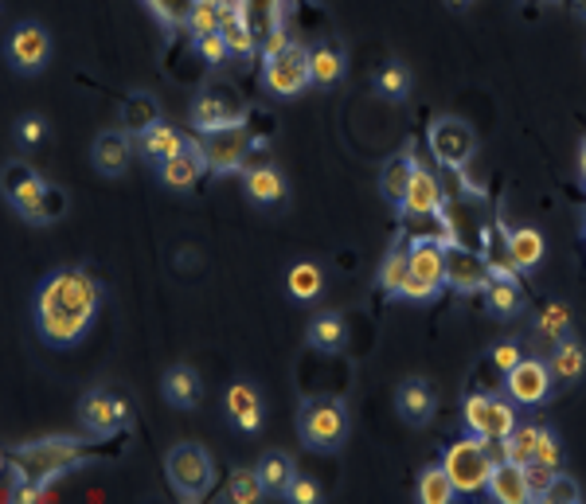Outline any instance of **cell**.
<instances>
[{"instance_id": "cell-1", "label": "cell", "mask_w": 586, "mask_h": 504, "mask_svg": "<svg viewBox=\"0 0 586 504\" xmlns=\"http://www.w3.org/2000/svg\"><path fill=\"white\" fill-rule=\"evenodd\" d=\"M103 281L83 266H59L36 286L32 298V325L47 348H71L91 333L103 309Z\"/></svg>"}, {"instance_id": "cell-2", "label": "cell", "mask_w": 586, "mask_h": 504, "mask_svg": "<svg viewBox=\"0 0 586 504\" xmlns=\"http://www.w3.org/2000/svg\"><path fill=\"white\" fill-rule=\"evenodd\" d=\"M83 461V439L59 434V439H39L28 446H12L4 458V501H16V489L24 481H51L71 473Z\"/></svg>"}, {"instance_id": "cell-3", "label": "cell", "mask_w": 586, "mask_h": 504, "mask_svg": "<svg viewBox=\"0 0 586 504\" xmlns=\"http://www.w3.org/2000/svg\"><path fill=\"white\" fill-rule=\"evenodd\" d=\"M352 434V419H348L345 399H306L298 407V439L313 454H340Z\"/></svg>"}, {"instance_id": "cell-4", "label": "cell", "mask_w": 586, "mask_h": 504, "mask_svg": "<svg viewBox=\"0 0 586 504\" xmlns=\"http://www.w3.org/2000/svg\"><path fill=\"white\" fill-rule=\"evenodd\" d=\"M165 477L168 489L180 496V501H204L215 485V469L212 454H207L200 442H177V446L165 454Z\"/></svg>"}, {"instance_id": "cell-5", "label": "cell", "mask_w": 586, "mask_h": 504, "mask_svg": "<svg viewBox=\"0 0 586 504\" xmlns=\"http://www.w3.org/2000/svg\"><path fill=\"white\" fill-rule=\"evenodd\" d=\"M462 430L481 442H501L516 430V407L504 395L474 392L462 403Z\"/></svg>"}, {"instance_id": "cell-6", "label": "cell", "mask_w": 586, "mask_h": 504, "mask_svg": "<svg viewBox=\"0 0 586 504\" xmlns=\"http://www.w3.org/2000/svg\"><path fill=\"white\" fill-rule=\"evenodd\" d=\"M262 83L274 98H298L306 86H313V67H309V47L289 44L274 56H262Z\"/></svg>"}, {"instance_id": "cell-7", "label": "cell", "mask_w": 586, "mask_h": 504, "mask_svg": "<svg viewBox=\"0 0 586 504\" xmlns=\"http://www.w3.org/2000/svg\"><path fill=\"white\" fill-rule=\"evenodd\" d=\"M4 59L16 75L32 79L44 75L47 63H51V32L39 24V20H20L12 24L9 39H4Z\"/></svg>"}, {"instance_id": "cell-8", "label": "cell", "mask_w": 586, "mask_h": 504, "mask_svg": "<svg viewBox=\"0 0 586 504\" xmlns=\"http://www.w3.org/2000/svg\"><path fill=\"white\" fill-rule=\"evenodd\" d=\"M410 281L403 290V301H430L446 286V243L438 239H415L407 251Z\"/></svg>"}, {"instance_id": "cell-9", "label": "cell", "mask_w": 586, "mask_h": 504, "mask_svg": "<svg viewBox=\"0 0 586 504\" xmlns=\"http://www.w3.org/2000/svg\"><path fill=\"white\" fill-rule=\"evenodd\" d=\"M442 466H446L450 481H454L457 493H462V496L481 493L485 481H489V469H493V458H489V442L466 434V439L454 442V446L446 449Z\"/></svg>"}, {"instance_id": "cell-10", "label": "cell", "mask_w": 586, "mask_h": 504, "mask_svg": "<svg viewBox=\"0 0 586 504\" xmlns=\"http://www.w3.org/2000/svg\"><path fill=\"white\" fill-rule=\"evenodd\" d=\"M242 98L235 94V86L227 83H212L204 91L195 94L192 110H188V122H192L195 133H215V130H227V125H242Z\"/></svg>"}, {"instance_id": "cell-11", "label": "cell", "mask_w": 586, "mask_h": 504, "mask_svg": "<svg viewBox=\"0 0 586 504\" xmlns=\"http://www.w3.org/2000/svg\"><path fill=\"white\" fill-rule=\"evenodd\" d=\"M133 419V407L121 395L106 392V387H94L79 399V422L91 439H110V434H121V430L130 427Z\"/></svg>"}, {"instance_id": "cell-12", "label": "cell", "mask_w": 586, "mask_h": 504, "mask_svg": "<svg viewBox=\"0 0 586 504\" xmlns=\"http://www.w3.org/2000/svg\"><path fill=\"white\" fill-rule=\"evenodd\" d=\"M427 141H430V153L438 157V165H446V168H466L477 153V133L469 130V122H462L454 113L434 118Z\"/></svg>"}, {"instance_id": "cell-13", "label": "cell", "mask_w": 586, "mask_h": 504, "mask_svg": "<svg viewBox=\"0 0 586 504\" xmlns=\"http://www.w3.org/2000/svg\"><path fill=\"white\" fill-rule=\"evenodd\" d=\"M200 149H204L207 172L224 177V172L242 168V160L251 157V133H247V125H227V130L200 133Z\"/></svg>"}, {"instance_id": "cell-14", "label": "cell", "mask_w": 586, "mask_h": 504, "mask_svg": "<svg viewBox=\"0 0 586 504\" xmlns=\"http://www.w3.org/2000/svg\"><path fill=\"white\" fill-rule=\"evenodd\" d=\"M551 372L548 360H521L516 368L504 372V395H509L516 407H540L551 395Z\"/></svg>"}, {"instance_id": "cell-15", "label": "cell", "mask_w": 586, "mask_h": 504, "mask_svg": "<svg viewBox=\"0 0 586 504\" xmlns=\"http://www.w3.org/2000/svg\"><path fill=\"white\" fill-rule=\"evenodd\" d=\"M493 281V266L466 247L446 243V286L457 293H485Z\"/></svg>"}, {"instance_id": "cell-16", "label": "cell", "mask_w": 586, "mask_h": 504, "mask_svg": "<svg viewBox=\"0 0 586 504\" xmlns=\"http://www.w3.org/2000/svg\"><path fill=\"white\" fill-rule=\"evenodd\" d=\"M44 188H47V180L39 177L32 165H24V160H9V165H4V184H0V192H4V204H9L20 219H28L32 207L44 196Z\"/></svg>"}, {"instance_id": "cell-17", "label": "cell", "mask_w": 586, "mask_h": 504, "mask_svg": "<svg viewBox=\"0 0 586 504\" xmlns=\"http://www.w3.org/2000/svg\"><path fill=\"white\" fill-rule=\"evenodd\" d=\"M91 160L98 168V177L118 180L130 172L133 160V133L130 130H103L91 145Z\"/></svg>"}, {"instance_id": "cell-18", "label": "cell", "mask_w": 586, "mask_h": 504, "mask_svg": "<svg viewBox=\"0 0 586 504\" xmlns=\"http://www.w3.org/2000/svg\"><path fill=\"white\" fill-rule=\"evenodd\" d=\"M504 235V251H509V262H512V274H531L540 271L543 254H548V243H543V235L536 227H512L504 219H497Z\"/></svg>"}, {"instance_id": "cell-19", "label": "cell", "mask_w": 586, "mask_h": 504, "mask_svg": "<svg viewBox=\"0 0 586 504\" xmlns=\"http://www.w3.org/2000/svg\"><path fill=\"white\" fill-rule=\"evenodd\" d=\"M204 172H207V160H204V149H200V141H184V149L157 168V180L165 188H172V192H192Z\"/></svg>"}, {"instance_id": "cell-20", "label": "cell", "mask_w": 586, "mask_h": 504, "mask_svg": "<svg viewBox=\"0 0 586 504\" xmlns=\"http://www.w3.org/2000/svg\"><path fill=\"white\" fill-rule=\"evenodd\" d=\"M395 411H399V419L407 427H427L438 411V392L427 380L410 375V380L399 383V392H395Z\"/></svg>"}, {"instance_id": "cell-21", "label": "cell", "mask_w": 586, "mask_h": 504, "mask_svg": "<svg viewBox=\"0 0 586 504\" xmlns=\"http://www.w3.org/2000/svg\"><path fill=\"white\" fill-rule=\"evenodd\" d=\"M227 422H231L235 430H242V434H259L262 422H266V411H262V395L254 383H231L227 387Z\"/></svg>"}, {"instance_id": "cell-22", "label": "cell", "mask_w": 586, "mask_h": 504, "mask_svg": "<svg viewBox=\"0 0 586 504\" xmlns=\"http://www.w3.org/2000/svg\"><path fill=\"white\" fill-rule=\"evenodd\" d=\"M160 395L177 411H195L200 399H204V380H200V372L192 364H172L160 375Z\"/></svg>"}, {"instance_id": "cell-23", "label": "cell", "mask_w": 586, "mask_h": 504, "mask_svg": "<svg viewBox=\"0 0 586 504\" xmlns=\"http://www.w3.org/2000/svg\"><path fill=\"white\" fill-rule=\"evenodd\" d=\"M485 493H489V501H497V504H528V501H536V496H531V485H528V473H524V466H512V461H493V469H489V481H485Z\"/></svg>"}, {"instance_id": "cell-24", "label": "cell", "mask_w": 586, "mask_h": 504, "mask_svg": "<svg viewBox=\"0 0 586 504\" xmlns=\"http://www.w3.org/2000/svg\"><path fill=\"white\" fill-rule=\"evenodd\" d=\"M242 192H247V200L254 207H282L289 196V184L274 165H254L242 177Z\"/></svg>"}, {"instance_id": "cell-25", "label": "cell", "mask_w": 586, "mask_h": 504, "mask_svg": "<svg viewBox=\"0 0 586 504\" xmlns=\"http://www.w3.org/2000/svg\"><path fill=\"white\" fill-rule=\"evenodd\" d=\"M184 149V137H180L172 125L165 122V118H157L153 125H145V130L137 133V153L145 165L160 168L168 157H177V153Z\"/></svg>"}, {"instance_id": "cell-26", "label": "cell", "mask_w": 586, "mask_h": 504, "mask_svg": "<svg viewBox=\"0 0 586 504\" xmlns=\"http://www.w3.org/2000/svg\"><path fill=\"white\" fill-rule=\"evenodd\" d=\"M548 372H551V383H555V387H571V383L583 380V372H586V348L578 345L575 336L559 340V345H551Z\"/></svg>"}, {"instance_id": "cell-27", "label": "cell", "mask_w": 586, "mask_h": 504, "mask_svg": "<svg viewBox=\"0 0 586 504\" xmlns=\"http://www.w3.org/2000/svg\"><path fill=\"white\" fill-rule=\"evenodd\" d=\"M309 67H313V86H336L348 71L345 47L336 44V39H316L309 47Z\"/></svg>"}, {"instance_id": "cell-28", "label": "cell", "mask_w": 586, "mask_h": 504, "mask_svg": "<svg viewBox=\"0 0 586 504\" xmlns=\"http://www.w3.org/2000/svg\"><path fill=\"white\" fill-rule=\"evenodd\" d=\"M521 309H524V290L516 286V278L493 271V281H489V290H485V313L497 321H509V317H516Z\"/></svg>"}, {"instance_id": "cell-29", "label": "cell", "mask_w": 586, "mask_h": 504, "mask_svg": "<svg viewBox=\"0 0 586 504\" xmlns=\"http://www.w3.org/2000/svg\"><path fill=\"white\" fill-rule=\"evenodd\" d=\"M403 215H438L442 212V188L430 177V168L415 165V177H410L407 196H403Z\"/></svg>"}, {"instance_id": "cell-30", "label": "cell", "mask_w": 586, "mask_h": 504, "mask_svg": "<svg viewBox=\"0 0 586 504\" xmlns=\"http://www.w3.org/2000/svg\"><path fill=\"white\" fill-rule=\"evenodd\" d=\"M415 153L410 149H403L399 157H391L387 165H383V172H380V196L387 200L395 212L403 207V196H407V188H410V177H415Z\"/></svg>"}, {"instance_id": "cell-31", "label": "cell", "mask_w": 586, "mask_h": 504, "mask_svg": "<svg viewBox=\"0 0 586 504\" xmlns=\"http://www.w3.org/2000/svg\"><path fill=\"white\" fill-rule=\"evenodd\" d=\"M235 4H239L242 20H247V28L254 32L259 47L266 44L274 32H282V4H286V0H235Z\"/></svg>"}, {"instance_id": "cell-32", "label": "cell", "mask_w": 586, "mask_h": 504, "mask_svg": "<svg viewBox=\"0 0 586 504\" xmlns=\"http://www.w3.org/2000/svg\"><path fill=\"white\" fill-rule=\"evenodd\" d=\"M306 340H309V348H316V352H340V348L348 345L345 317H340V313H333V309L316 313V317L309 321V328H306Z\"/></svg>"}, {"instance_id": "cell-33", "label": "cell", "mask_w": 586, "mask_h": 504, "mask_svg": "<svg viewBox=\"0 0 586 504\" xmlns=\"http://www.w3.org/2000/svg\"><path fill=\"white\" fill-rule=\"evenodd\" d=\"M219 36L227 39L231 56L251 59L254 51H259V39H254V32L247 28V20H242V12H239V4H235V0H227V12H224V24H219Z\"/></svg>"}, {"instance_id": "cell-34", "label": "cell", "mask_w": 586, "mask_h": 504, "mask_svg": "<svg viewBox=\"0 0 586 504\" xmlns=\"http://www.w3.org/2000/svg\"><path fill=\"white\" fill-rule=\"evenodd\" d=\"M254 469H259L262 485H266V493L271 496H282L289 481L298 477V466H294V458H289L286 449H271V454H262V461Z\"/></svg>"}, {"instance_id": "cell-35", "label": "cell", "mask_w": 586, "mask_h": 504, "mask_svg": "<svg viewBox=\"0 0 586 504\" xmlns=\"http://www.w3.org/2000/svg\"><path fill=\"white\" fill-rule=\"evenodd\" d=\"M286 290L294 301L309 305V301H316L321 293H325V271H321L316 262H298V266L286 274Z\"/></svg>"}, {"instance_id": "cell-36", "label": "cell", "mask_w": 586, "mask_h": 504, "mask_svg": "<svg viewBox=\"0 0 586 504\" xmlns=\"http://www.w3.org/2000/svg\"><path fill=\"white\" fill-rule=\"evenodd\" d=\"M410 86H415V79H410L407 63H399V59H387V63L375 71V94L387 98V103H407Z\"/></svg>"}, {"instance_id": "cell-37", "label": "cell", "mask_w": 586, "mask_h": 504, "mask_svg": "<svg viewBox=\"0 0 586 504\" xmlns=\"http://www.w3.org/2000/svg\"><path fill=\"white\" fill-rule=\"evenodd\" d=\"M540 434L543 427H521L516 422V430H512L509 439H501V449H504V461H512V466H528L531 458H536V446H540Z\"/></svg>"}, {"instance_id": "cell-38", "label": "cell", "mask_w": 586, "mask_h": 504, "mask_svg": "<svg viewBox=\"0 0 586 504\" xmlns=\"http://www.w3.org/2000/svg\"><path fill=\"white\" fill-rule=\"evenodd\" d=\"M415 496H419L422 504H454V501H457V485H454V481H450L446 466H430V469H422Z\"/></svg>"}, {"instance_id": "cell-39", "label": "cell", "mask_w": 586, "mask_h": 504, "mask_svg": "<svg viewBox=\"0 0 586 504\" xmlns=\"http://www.w3.org/2000/svg\"><path fill=\"white\" fill-rule=\"evenodd\" d=\"M571 328H575V313H571L567 301H551L548 309H543L540 317H536V333L548 340V345H559V340H567Z\"/></svg>"}, {"instance_id": "cell-40", "label": "cell", "mask_w": 586, "mask_h": 504, "mask_svg": "<svg viewBox=\"0 0 586 504\" xmlns=\"http://www.w3.org/2000/svg\"><path fill=\"white\" fill-rule=\"evenodd\" d=\"M262 496H271V493L262 485L259 469H235L224 489V501H231V504H259Z\"/></svg>"}, {"instance_id": "cell-41", "label": "cell", "mask_w": 586, "mask_h": 504, "mask_svg": "<svg viewBox=\"0 0 586 504\" xmlns=\"http://www.w3.org/2000/svg\"><path fill=\"white\" fill-rule=\"evenodd\" d=\"M67 207H71V200H67L63 188L47 184V188H44V196H39V204L32 207V215L24 219V224H32V227H51V224H59V219H63Z\"/></svg>"}, {"instance_id": "cell-42", "label": "cell", "mask_w": 586, "mask_h": 504, "mask_svg": "<svg viewBox=\"0 0 586 504\" xmlns=\"http://www.w3.org/2000/svg\"><path fill=\"white\" fill-rule=\"evenodd\" d=\"M407 281H410V262H407V251H395L383 259L380 266V290L387 293V298H403V290H407Z\"/></svg>"}, {"instance_id": "cell-43", "label": "cell", "mask_w": 586, "mask_h": 504, "mask_svg": "<svg viewBox=\"0 0 586 504\" xmlns=\"http://www.w3.org/2000/svg\"><path fill=\"white\" fill-rule=\"evenodd\" d=\"M141 4L153 12L160 28H188V16H192L200 0H141Z\"/></svg>"}, {"instance_id": "cell-44", "label": "cell", "mask_w": 586, "mask_h": 504, "mask_svg": "<svg viewBox=\"0 0 586 504\" xmlns=\"http://www.w3.org/2000/svg\"><path fill=\"white\" fill-rule=\"evenodd\" d=\"M224 12H227V0H200V4L192 9V16H188V32H192V39L219 32Z\"/></svg>"}, {"instance_id": "cell-45", "label": "cell", "mask_w": 586, "mask_h": 504, "mask_svg": "<svg viewBox=\"0 0 586 504\" xmlns=\"http://www.w3.org/2000/svg\"><path fill=\"white\" fill-rule=\"evenodd\" d=\"M157 118H160L157 103H153L150 94H133L130 103H125V110H121V125H125V130H130L133 137H137V133L145 130V125L157 122Z\"/></svg>"}, {"instance_id": "cell-46", "label": "cell", "mask_w": 586, "mask_h": 504, "mask_svg": "<svg viewBox=\"0 0 586 504\" xmlns=\"http://www.w3.org/2000/svg\"><path fill=\"white\" fill-rule=\"evenodd\" d=\"M16 145L20 149H39L47 141V133H51V125H47L44 113H20L16 118Z\"/></svg>"}, {"instance_id": "cell-47", "label": "cell", "mask_w": 586, "mask_h": 504, "mask_svg": "<svg viewBox=\"0 0 586 504\" xmlns=\"http://www.w3.org/2000/svg\"><path fill=\"white\" fill-rule=\"evenodd\" d=\"M540 501H551V504H578L583 501V485H578L571 473H555L548 481V489L540 493Z\"/></svg>"}, {"instance_id": "cell-48", "label": "cell", "mask_w": 586, "mask_h": 504, "mask_svg": "<svg viewBox=\"0 0 586 504\" xmlns=\"http://www.w3.org/2000/svg\"><path fill=\"white\" fill-rule=\"evenodd\" d=\"M536 466L551 469V473H559V466H563V446H559V434L551 427H543L540 434V446H536Z\"/></svg>"}, {"instance_id": "cell-49", "label": "cell", "mask_w": 586, "mask_h": 504, "mask_svg": "<svg viewBox=\"0 0 586 504\" xmlns=\"http://www.w3.org/2000/svg\"><path fill=\"white\" fill-rule=\"evenodd\" d=\"M282 501H289V504H321V501H325V493H321V485H316L313 477L298 473V477H294V481L286 485Z\"/></svg>"}, {"instance_id": "cell-50", "label": "cell", "mask_w": 586, "mask_h": 504, "mask_svg": "<svg viewBox=\"0 0 586 504\" xmlns=\"http://www.w3.org/2000/svg\"><path fill=\"white\" fill-rule=\"evenodd\" d=\"M192 44L207 67H224V59L231 56V47H227V39L219 36V32H212V36H195Z\"/></svg>"}, {"instance_id": "cell-51", "label": "cell", "mask_w": 586, "mask_h": 504, "mask_svg": "<svg viewBox=\"0 0 586 504\" xmlns=\"http://www.w3.org/2000/svg\"><path fill=\"white\" fill-rule=\"evenodd\" d=\"M489 360H493L501 372H509V368H516L524 360V352H521V345L516 340H501V345H493L489 348Z\"/></svg>"}, {"instance_id": "cell-52", "label": "cell", "mask_w": 586, "mask_h": 504, "mask_svg": "<svg viewBox=\"0 0 586 504\" xmlns=\"http://www.w3.org/2000/svg\"><path fill=\"white\" fill-rule=\"evenodd\" d=\"M578 177H583V184H586V137H583V145H578Z\"/></svg>"}, {"instance_id": "cell-53", "label": "cell", "mask_w": 586, "mask_h": 504, "mask_svg": "<svg viewBox=\"0 0 586 504\" xmlns=\"http://www.w3.org/2000/svg\"><path fill=\"white\" fill-rule=\"evenodd\" d=\"M575 16L586 20V0H575Z\"/></svg>"}, {"instance_id": "cell-54", "label": "cell", "mask_w": 586, "mask_h": 504, "mask_svg": "<svg viewBox=\"0 0 586 504\" xmlns=\"http://www.w3.org/2000/svg\"><path fill=\"white\" fill-rule=\"evenodd\" d=\"M583 243H586V215H583Z\"/></svg>"}, {"instance_id": "cell-55", "label": "cell", "mask_w": 586, "mask_h": 504, "mask_svg": "<svg viewBox=\"0 0 586 504\" xmlns=\"http://www.w3.org/2000/svg\"><path fill=\"white\" fill-rule=\"evenodd\" d=\"M450 4H469V0H450Z\"/></svg>"}]
</instances>
